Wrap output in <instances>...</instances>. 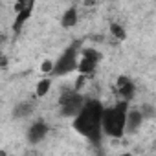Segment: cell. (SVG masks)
<instances>
[{
	"label": "cell",
	"mask_w": 156,
	"mask_h": 156,
	"mask_svg": "<svg viewBox=\"0 0 156 156\" xmlns=\"http://www.w3.org/2000/svg\"><path fill=\"white\" fill-rule=\"evenodd\" d=\"M103 107L105 105L98 98H87L83 107L79 108V112L72 118L73 130L94 145L101 143V140H103V129H101Z\"/></svg>",
	"instance_id": "cell-1"
},
{
	"label": "cell",
	"mask_w": 156,
	"mask_h": 156,
	"mask_svg": "<svg viewBox=\"0 0 156 156\" xmlns=\"http://www.w3.org/2000/svg\"><path fill=\"white\" fill-rule=\"evenodd\" d=\"M129 107H130V101H125L119 98L114 105L103 107V116H101L103 136L112 140H121L125 136V118H127Z\"/></svg>",
	"instance_id": "cell-2"
},
{
	"label": "cell",
	"mask_w": 156,
	"mask_h": 156,
	"mask_svg": "<svg viewBox=\"0 0 156 156\" xmlns=\"http://www.w3.org/2000/svg\"><path fill=\"white\" fill-rule=\"evenodd\" d=\"M79 42H72L68 48L62 50V53L51 62L50 77H64L73 72H77V62H79Z\"/></svg>",
	"instance_id": "cell-3"
},
{
	"label": "cell",
	"mask_w": 156,
	"mask_h": 156,
	"mask_svg": "<svg viewBox=\"0 0 156 156\" xmlns=\"http://www.w3.org/2000/svg\"><path fill=\"white\" fill-rule=\"evenodd\" d=\"M85 96L81 94V90H75V88H68V90H62L61 92V98H59V110H61V116L64 118H73L79 108L83 107L85 103Z\"/></svg>",
	"instance_id": "cell-4"
},
{
	"label": "cell",
	"mask_w": 156,
	"mask_h": 156,
	"mask_svg": "<svg viewBox=\"0 0 156 156\" xmlns=\"http://www.w3.org/2000/svg\"><path fill=\"white\" fill-rule=\"evenodd\" d=\"M37 6V0H15V20H13V31L20 33L24 24L31 19L33 9Z\"/></svg>",
	"instance_id": "cell-5"
},
{
	"label": "cell",
	"mask_w": 156,
	"mask_h": 156,
	"mask_svg": "<svg viewBox=\"0 0 156 156\" xmlns=\"http://www.w3.org/2000/svg\"><path fill=\"white\" fill-rule=\"evenodd\" d=\"M101 61V53L94 48H83L79 51V62H77V72H81V75H92Z\"/></svg>",
	"instance_id": "cell-6"
},
{
	"label": "cell",
	"mask_w": 156,
	"mask_h": 156,
	"mask_svg": "<svg viewBox=\"0 0 156 156\" xmlns=\"http://www.w3.org/2000/svg\"><path fill=\"white\" fill-rule=\"evenodd\" d=\"M50 134V125L44 119H35L28 129H26V140L31 145H37L41 141L46 140V136Z\"/></svg>",
	"instance_id": "cell-7"
},
{
	"label": "cell",
	"mask_w": 156,
	"mask_h": 156,
	"mask_svg": "<svg viewBox=\"0 0 156 156\" xmlns=\"http://www.w3.org/2000/svg\"><path fill=\"white\" fill-rule=\"evenodd\" d=\"M116 94L119 99L132 101V98L136 96V83L129 75H119L118 81H116Z\"/></svg>",
	"instance_id": "cell-8"
},
{
	"label": "cell",
	"mask_w": 156,
	"mask_h": 156,
	"mask_svg": "<svg viewBox=\"0 0 156 156\" xmlns=\"http://www.w3.org/2000/svg\"><path fill=\"white\" fill-rule=\"evenodd\" d=\"M143 121H145V118H143L140 107H129L127 118H125V134H134L136 130H140Z\"/></svg>",
	"instance_id": "cell-9"
},
{
	"label": "cell",
	"mask_w": 156,
	"mask_h": 156,
	"mask_svg": "<svg viewBox=\"0 0 156 156\" xmlns=\"http://www.w3.org/2000/svg\"><path fill=\"white\" fill-rule=\"evenodd\" d=\"M33 108H35V101H33V99H24V101H20V103L15 105V108H13V118H15V119L28 118V116L33 112Z\"/></svg>",
	"instance_id": "cell-10"
},
{
	"label": "cell",
	"mask_w": 156,
	"mask_h": 156,
	"mask_svg": "<svg viewBox=\"0 0 156 156\" xmlns=\"http://www.w3.org/2000/svg\"><path fill=\"white\" fill-rule=\"evenodd\" d=\"M77 22H79V11H77L75 6H72V8H68V9L62 13V17H61V26H62L64 30H70V28H73Z\"/></svg>",
	"instance_id": "cell-11"
},
{
	"label": "cell",
	"mask_w": 156,
	"mask_h": 156,
	"mask_svg": "<svg viewBox=\"0 0 156 156\" xmlns=\"http://www.w3.org/2000/svg\"><path fill=\"white\" fill-rule=\"evenodd\" d=\"M50 88H51V77H44V79H41L37 83V87H35V98L37 99L39 98H44L50 92Z\"/></svg>",
	"instance_id": "cell-12"
},
{
	"label": "cell",
	"mask_w": 156,
	"mask_h": 156,
	"mask_svg": "<svg viewBox=\"0 0 156 156\" xmlns=\"http://www.w3.org/2000/svg\"><path fill=\"white\" fill-rule=\"evenodd\" d=\"M110 31H112L119 41H121V39H125V31H123V28H121L119 24H112V26H110Z\"/></svg>",
	"instance_id": "cell-13"
},
{
	"label": "cell",
	"mask_w": 156,
	"mask_h": 156,
	"mask_svg": "<svg viewBox=\"0 0 156 156\" xmlns=\"http://www.w3.org/2000/svg\"><path fill=\"white\" fill-rule=\"evenodd\" d=\"M108 2H116V0H108Z\"/></svg>",
	"instance_id": "cell-14"
}]
</instances>
